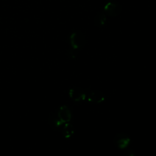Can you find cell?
I'll list each match as a JSON object with an SVG mask.
<instances>
[{
    "label": "cell",
    "mask_w": 156,
    "mask_h": 156,
    "mask_svg": "<svg viewBox=\"0 0 156 156\" xmlns=\"http://www.w3.org/2000/svg\"><path fill=\"white\" fill-rule=\"evenodd\" d=\"M77 51L78 50H76V49H73V48H71L67 54H68V56L69 58L71 59H73V58H75L77 55Z\"/></svg>",
    "instance_id": "obj_10"
},
{
    "label": "cell",
    "mask_w": 156,
    "mask_h": 156,
    "mask_svg": "<svg viewBox=\"0 0 156 156\" xmlns=\"http://www.w3.org/2000/svg\"><path fill=\"white\" fill-rule=\"evenodd\" d=\"M57 114L59 119L63 124L68 122L71 119V111L66 105H63L60 107L58 110Z\"/></svg>",
    "instance_id": "obj_6"
},
{
    "label": "cell",
    "mask_w": 156,
    "mask_h": 156,
    "mask_svg": "<svg viewBox=\"0 0 156 156\" xmlns=\"http://www.w3.org/2000/svg\"><path fill=\"white\" fill-rule=\"evenodd\" d=\"M70 98L75 102L83 101L87 96V91L80 87H74L69 91Z\"/></svg>",
    "instance_id": "obj_3"
},
{
    "label": "cell",
    "mask_w": 156,
    "mask_h": 156,
    "mask_svg": "<svg viewBox=\"0 0 156 156\" xmlns=\"http://www.w3.org/2000/svg\"><path fill=\"white\" fill-rule=\"evenodd\" d=\"M122 11V6L118 2L110 1L104 7V12L110 17H115L119 15Z\"/></svg>",
    "instance_id": "obj_2"
},
{
    "label": "cell",
    "mask_w": 156,
    "mask_h": 156,
    "mask_svg": "<svg viewBox=\"0 0 156 156\" xmlns=\"http://www.w3.org/2000/svg\"><path fill=\"white\" fill-rule=\"evenodd\" d=\"M85 37L80 30L72 32L69 37V43L71 48L78 50L85 44Z\"/></svg>",
    "instance_id": "obj_1"
},
{
    "label": "cell",
    "mask_w": 156,
    "mask_h": 156,
    "mask_svg": "<svg viewBox=\"0 0 156 156\" xmlns=\"http://www.w3.org/2000/svg\"><path fill=\"white\" fill-rule=\"evenodd\" d=\"M49 124L53 127V128H57L60 127L63 123L61 121V120L59 119L57 113H54L52 115H51L49 118Z\"/></svg>",
    "instance_id": "obj_9"
},
{
    "label": "cell",
    "mask_w": 156,
    "mask_h": 156,
    "mask_svg": "<svg viewBox=\"0 0 156 156\" xmlns=\"http://www.w3.org/2000/svg\"><path fill=\"white\" fill-rule=\"evenodd\" d=\"M106 15L104 12H99L97 13L94 18V23L96 26L102 27L106 23Z\"/></svg>",
    "instance_id": "obj_8"
},
{
    "label": "cell",
    "mask_w": 156,
    "mask_h": 156,
    "mask_svg": "<svg viewBox=\"0 0 156 156\" xmlns=\"http://www.w3.org/2000/svg\"><path fill=\"white\" fill-rule=\"evenodd\" d=\"M87 96L88 100L94 104H99L105 100V96L103 93L99 90H93L87 91Z\"/></svg>",
    "instance_id": "obj_5"
},
{
    "label": "cell",
    "mask_w": 156,
    "mask_h": 156,
    "mask_svg": "<svg viewBox=\"0 0 156 156\" xmlns=\"http://www.w3.org/2000/svg\"><path fill=\"white\" fill-rule=\"evenodd\" d=\"M129 136L124 133H116L113 139L114 145L118 149H126L130 143Z\"/></svg>",
    "instance_id": "obj_4"
},
{
    "label": "cell",
    "mask_w": 156,
    "mask_h": 156,
    "mask_svg": "<svg viewBox=\"0 0 156 156\" xmlns=\"http://www.w3.org/2000/svg\"><path fill=\"white\" fill-rule=\"evenodd\" d=\"M74 133V126L69 122L64 123L62 129V134L65 138H71Z\"/></svg>",
    "instance_id": "obj_7"
},
{
    "label": "cell",
    "mask_w": 156,
    "mask_h": 156,
    "mask_svg": "<svg viewBox=\"0 0 156 156\" xmlns=\"http://www.w3.org/2000/svg\"><path fill=\"white\" fill-rule=\"evenodd\" d=\"M122 156H135V152L133 149L127 148L124 150Z\"/></svg>",
    "instance_id": "obj_11"
}]
</instances>
